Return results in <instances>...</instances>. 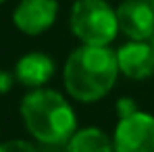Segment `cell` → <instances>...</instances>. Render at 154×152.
<instances>
[{"mask_svg":"<svg viewBox=\"0 0 154 152\" xmlns=\"http://www.w3.org/2000/svg\"><path fill=\"white\" fill-rule=\"evenodd\" d=\"M117 71V52L106 46L85 44L77 48L65 65V88L77 100L94 102L115 85Z\"/></svg>","mask_w":154,"mask_h":152,"instance_id":"cell-1","label":"cell"},{"mask_svg":"<svg viewBox=\"0 0 154 152\" xmlns=\"http://www.w3.org/2000/svg\"><path fill=\"white\" fill-rule=\"evenodd\" d=\"M21 115L29 133L44 144H63L75 131V113L67 100L52 90H35L21 104Z\"/></svg>","mask_w":154,"mask_h":152,"instance_id":"cell-2","label":"cell"},{"mask_svg":"<svg viewBox=\"0 0 154 152\" xmlns=\"http://www.w3.org/2000/svg\"><path fill=\"white\" fill-rule=\"evenodd\" d=\"M71 29L83 44L106 46L119 29L117 11L102 0H77L71 11Z\"/></svg>","mask_w":154,"mask_h":152,"instance_id":"cell-3","label":"cell"},{"mask_svg":"<svg viewBox=\"0 0 154 152\" xmlns=\"http://www.w3.org/2000/svg\"><path fill=\"white\" fill-rule=\"evenodd\" d=\"M115 152H154V117L146 113H133L123 117L117 125Z\"/></svg>","mask_w":154,"mask_h":152,"instance_id":"cell-4","label":"cell"},{"mask_svg":"<svg viewBox=\"0 0 154 152\" xmlns=\"http://www.w3.org/2000/svg\"><path fill=\"white\" fill-rule=\"evenodd\" d=\"M119 29L131 40H148L154 36V8L146 0H125L117 11Z\"/></svg>","mask_w":154,"mask_h":152,"instance_id":"cell-5","label":"cell"},{"mask_svg":"<svg viewBox=\"0 0 154 152\" xmlns=\"http://www.w3.org/2000/svg\"><path fill=\"white\" fill-rule=\"evenodd\" d=\"M56 13H58V4L54 0H23L15 8L13 21L23 33L38 36L54 23Z\"/></svg>","mask_w":154,"mask_h":152,"instance_id":"cell-6","label":"cell"},{"mask_svg":"<svg viewBox=\"0 0 154 152\" xmlns=\"http://www.w3.org/2000/svg\"><path fill=\"white\" fill-rule=\"evenodd\" d=\"M119 69L131 79H146L154 73V48L142 40L129 42L117 52Z\"/></svg>","mask_w":154,"mask_h":152,"instance_id":"cell-7","label":"cell"},{"mask_svg":"<svg viewBox=\"0 0 154 152\" xmlns=\"http://www.w3.org/2000/svg\"><path fill=\"white\" fill-rule=\"evenodd\" d=\"M54 73V63H52L50 56L42 54V52H31V54H25L17 67H15V75L17 79L23 83V85H29V88H40L44 85L48 79Z\"/></svg>","mask_w":154,"mask_h":152,"instance_id":"cell-8","label":"cell"},{"mask_svg":"<svg viewBox=\"0 0 154 152\" xmlns=\"http://www.w3.org/2000/svg\"><path fill=\"white\" fill-rule=\"evenodd\" d=\"M69 152H115V146L104 131L90 127L71 135Z\"/></svg>","mask_w":154,"mask_h":152,"instance_id":"cell-9","label":"cell"},{"mask_svg":"<svg viewBox=\"0 0 154 152\" xmlns=\"http://www.w3.org/2000/svg\"><path fill=\"white\" fill-rule=\"evenodd\" d=\"M0 152H35V148L21 140H11V142L0 144Z\"/></svg>","mask_w":154,"mask_h":152,"instance_id":"cell-10","label":"cell"},{"mask_svg":"<svg viewBox=\"0 0 154 152\" xmlns=\"http://www.w3.org/2000/svg\"><path fill=\"white\" fill-rule=\"evenodd\" d=\"M117 113L123 119V117H129V115L137 113V106H135V102L131 100V98H121V100L117 102Z\"/></svg>","mask_w":154,"mask_h":152,"instance_id":"cell-11","label":"cell"},{"mask_svg":"<svg viewBox=\"0 0 154 152\" xmlns=\"http://www.w3.org/2000/svg\"><path fill=\"white\" fill-rule=\"evenodd\" d=\"M11 85H13V75L8 71H0V94L8 92Z\"/></svg>","mask_w":154,"mask_h":152,"instance_id":"cell-12","label":"cell"},{"mask_svg":"<svg viewBox=\"0 0 154 152\" xmlns=\"http://www.w3.org/2000/svg\"><path fill=\"white\" fill-rule=\"evenodd\" d=\"M0 2H4V0H0Z\"/></svg>","mask_w":154,"mask_h":152,"instance_id":"cell-13","label":"cell"},{"mask_svg":"<svg viewBox=\"0 0 154 152\" xmlns=\"http://www.w3.org/2000/svg\"><path fill=\"white\" fill-rule=\"evenodd\" d=\"M152 48H154V44H152Z\"/></svg>","mask_w":154,"mask_h":152,"instance_id":"cell-14","label":"cell"}]
</instances>
